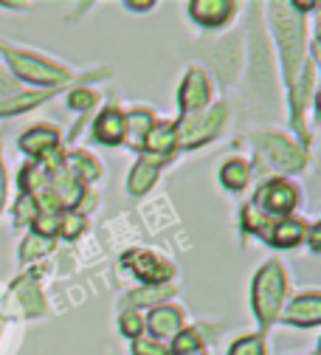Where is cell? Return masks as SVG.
Listing matches in <instances>:
<instances>
[{
    "label": "cell",
    "mask_w": 321,
    "mask_h": 355,
    "mask_svg": "<svg viewBox=\"0 0 321 355\" xmlns=\"http://www.w3.org/2000/svg\"><path fill=\"white\" fill-rule=\"evenodd\" d=\"M285 296V274L277 262H268L265 268L254 279L251 302H254V313L259 316L262 324H270L279 313V304Z\"/></svg>",
    "instance_id": "1"
},
{
    "label": "cell",
    "mask_w": 321,
    "mask_h": 355,
    "mask_svg": "<svg viewBox=\"0 0 321 355\" xmlns=\"http://www.w3.org/2000/svg\"><path fill=\"white\" fill-rule=\"evenodd\" d=\"M273 26H277V40L285 57V71L288 79L293 82L299 62H302V23L296 20V15L288 12V6H273Z\"/></svg>",
    "instance_id": "2"
},
{
    "label": "cell",
    "mask_w": 321,
    "mask_h": 355,
    "mask_svg": "<svg viewBox=\"0 0 321 355\" xmlns=\"http://www.w3.org/2000/svg\"><path fill=\"white\" fill-rule=\"evenodd\" d=\"M223 119H225V107H223V105L211 107V110L203 113V116H189V121H183V127L177 130L180 144H183V147H200L203 141H209L214 132L220 130Z\"/></svg>",
    "instance_id": "3"
},
{
    "label": "cell",
    "mask_w": 321,
    "mask_h": 355,
    "mask_svg": "<svg viewBox=\"0 0 321 355\" xmlns=\"http://www.w3.org/2000/svg\"><path fill=\"white\" fill-rule=\"evenodd\" d=\"M6 57H9V62H12V68H15V73L20 79H28V82H37V85H57V82H62L68 76L62 68L49 65V62H42L37 57H28V54L9 51Z\"/></svg>",
    "instance_id": "4"
},
{
    "label": "cell",
    "mask_w": 321,
    "mask_h": 355,
    "mask_svg": "<svg viewBox=\"0 0 321 355\" xmlns=\"http://www.w3.org/2000/svg\"><path fill=\"white\" fill-rule=\"evenodd\" d=\"M257 141L262 144V150L270 155V161L277 166H282L288 172H296V169L304 166V153L299 147H293L288 139H282V136H259Z\"/></svg>",
    "instance_id": "5"
},
{
    "label": "cell",
    "mask_w": 321,
    "mask_h": 355,
    "mask_svg": "<svg viewBox=\"0 0 321 355\" xmlns=\"http://www.w3.org/2000/svg\"><path fill=\"white\" fill-rule=\"evenodd\" d=\"M209 94H211L209 79L200 71H189L186 79H183V85H180V107L195 113L203 105H209Z\"/></svg>",
    "instance_id": "6"
},
{
    "label": "cell",
    "mask_w": 321,
    "mask_h": 355,
    "mask_svg": "<svg viewBox=\"0 0 321 355\" xmlns=\"http://www.w3.org/2000/svg\"><path fill=\"white\" fill-rule=\"evenodd\" d=\"M259 203H262L268 211L288 214V211L296 206V187L288 184V181H270L268 187H262Z\"/></svg>",
    "instance_id": "7"
},
{
    "label": "cell",
    "mask_w": 321,
    "mask_h": 355,
    "mask_svg": "<svg viewBox=\"0 0 321 355\" xmlns=\"http://www.w3.org/2000/svg\"><path fill=\"white\" fill-rule=\"evenodd\" d=\"M189 12L203 26H223L232 17L234 3H228V0H195V3H189Z\"/></svg>",
    "instance_id": "8"
},
{
    "label": "cell",
    "mask_w": 321,
    "mask_h": 355,
    "mask_svg": "<svg viewBox=\"0 0 321 355\" xmlns=\"http://www.w3.org/2000/svg\"><path fill=\"white\" fill-rule=\"evenodd\" d=\"M321 319V296L318 293H304L299 296L290 310H288V322L299 327H315Z\"/></svg>",
    "instance_id": "9"
},
{
    "label": "cell",
    "mask_w": 321,
    "mask_h": 355,
    "mask_svg": "<svg viewBox=\"0 0 321 355\" xmlns=\"http://www.w3.org/2000/svg\"><path fill=\"white\" fill-rule=\"evenodd\" d=\"M57 144H60V136H57V130H51V127H34V130H28L26 136L20 139V150L34 155V158L54 153Z\"/></svg>",
    "instance_id": "10"
},
{
    "label": "cell",
    "mask_w": 321,
    "mask_h": 355,
    "mask_svg": "<svg viewBox=\"0 0 321 355\" xmlns=\"http://www.w3.org/2000/svg\"><path fill=\"white\" fill-rule=\"evenodd\" d=\"M132 268H135V274H139L144 282H150V285H161L164 279H169V274H172V268L166 262H161V259H155L153 254H135L132 259H127Z\"/></svg>",
    "instance_id": "11"
},
{
    "label": "cell",
    "mask_w": 321,
    "mask_h": 355,
    "mask_svg": "<svg viewBox=\"0 0 321 355\" xmlns=\"http://www.w3.org/2000/svg\"><path fill=\"white\" fill-rule=\"evenodd\" d=\"M96 139L105 141V144H119L124 139V132H127V124H124V116L119 110H105L99 119H96Z\"/></svg>",
    "instance_id": "12"
},
{
    "label": "cell",
    "mask_w": 321,
    "mask_h": 355,
    "mask_svg": "<svg viewBox=\"0 0 321 355\" xmlns=\"http://www.w3.org/2000/svg\"><path fill=\"white\" fill-rule=\"evenodd\" d=\"M147 327L153 330L155 338H172V336H177L180 333V310H175V307H158V310H153Z\"/></svg>",
    "instance_id": "13"
},
{
    "label": "cell",
    "mask_w": 321,
    "mask_h": 355,
    "mask_svg": "<svg viewBox=\"0 0 321 355\" xmlns=\"http://www.w3.org/2000/svg\"><path fill=\"white\" fill-rule=\"evenodd\" d=\"M175 141H177L175 124H155V127H150V132L144 136V144L153 153H169L175 147Z\"/></svg>",
    "instance_id": "14"
},
{
    "label": "cell",
    "mask_w": 321,
    "mask_h": 355,
    "mask_svg": "<svg viewBox=\"0 0 321 355\" xmlns=\"http://www.w3.org/2000/svg\"><path fill=\"white\" fill-rule=\"evenodd\" d=\"M248 178H251V169H248L245 161H225L223 169H220V181H223V187H225V189H232V192L245 189Z\"/></svg>",
    "instance_id": "15"
},
{
    "label": "cell",
    "mask_w": 321,
    "mask_h": 355,
    "mask_svg": "<svg viewBox=\"0 0 321 355\" xmlns=\"http://www.w3.org/2000/svg\"><path fill=\"white\" fill-rule=\"evenodd\" d=\"M51 192L57 195L60 206H73V203H79V198H82L79 181H76L71 172H60V175L54 178V189H51Z\"/></svg>",
    "instance_id": "16"
},
{
    "label": "cell",
    "mask_w": 321,
    "mask_h": 355,
    "mask_svg": "<svg viewBox=\"0 0 321 355\" xmlns=\"http://www.w3.org/2000/svg\"><path fill=\"white\" fill-rule=\"evenodd\" d=\"M304 237V226L302 223H296V220H282L279 226H273V232H270V243L273 245H279V248H290V245H296L299 240Z\"/></svg>",
    "instance_id": "17"
},
{
    "label": "cell",
    "mask_w": 321,
    "mask_h": 355,
    "mask_svg": "<svg viewBox=\"0 0 321 355\" xmlns=\"http://www.w3.org/2000/svg\"><path fill=\"white\" fill-rule=\"evenodd\" d=\"M155 178H158V166L150 164V161H139V164L132 166V172H130V192L132 195L147 192L153 187Z\"/></svg>",
    "instance_id": "18"
},
{
    "label": "cell",
    "mask_w": 321,
    "mask_h": 355,
    "mask_svg": "<svg viewBox=\"0 0 321 355\" xmlns=\"http://www.w3.org/2000/svg\"><path fill=\"white\" fill-rule=\"evenodd\" d=\"M124 124H127V130H132V141H141L150 132V127H153V119L144 110H135V113L124 116Z\"/></svg>",
    "instance_id": "19"
},
{
    "label": "cell",
    "mask_w": 321,
    "mask_h": 355,
    "mask_svg": "<svg viewBox=\"0 0 321 355\" xmlns=\"http://www.w3.org/2000/svg\"><path fill=\"white\" fill-rule=\"evenodd\" d=\"M200 349V338L195 330H180L172 341V352L175 355H195Z\"/></svg>",
    "instance_id": "20"
},
{
    "label": "cell",
    "mask_w": 321,
    "mask_h": 355,
    "mask_svg": "<svg viewBox=\"0 0 321 355\" xmlns=\"http://www.w3.org/2000/svg\"><path fill=\"white\" fill-rule=\"evenodd\" d=\"M172 293V288H164V285H153V288H147V291H135L130 299H127V304H135V302H141V304H150V302H161L164 296H169Z\"/></svg>",
    "instance_id": "21"
},
{
    "label": "cell",
    "mask_w": 321,
    "mask_h": 355,
    "mask_svg": "<svg viewBox=\"0 0 321 355\" xmlns=\"http://www.w3.org/2000/svg\"><path fill=\"white\" fill-rule=\"evenodd\" d=\"M68 164H71L76 172H82L85 178H96V175H99V164H96L94 158H90V155H85V153L71 155V158H68ZM73 169H71V172H73Z\"/></svg>",
    "instance_id": "22"
},
{
    "label": "cell",
    "mask_w": 321,
    "mask_h": 355,
    "mask_svg": "<svg viewBox=\"0 0 321 355\" xmlns=\"http://www.w3.org/2000/svg\"><path fill=\"white\" fill-rule=\"evenodd\" d=\"M228 355H265V349H262V338H257V336L240 338L237 344H232Z\"/></svg>",
    "instance_id": "23"
},
{
    "label": "cell",
    "mask_w": 321,
    "mask_h": 355,
    "mask_svg": "<svg viewBox=\"0 0 321 355\" xmlns=\"http://www.w3.org/2000/svg\"><path fill=\"white\" fill-rule=\"evenodd\" d=\"M45 99V94H31V96H20L15 102H6V105H0V116H6V113H20V110H28L34 105H40Z\"/></svg>",
    "instance_id": "24"
},
{
    "label": "cell",
    "mask_w": 321,
    "mask_h": 355,
    "mask_svg": "<svg viewBox=\"0 0 321 355\" xmlns=\"http://www.w3.org/2000/svg\"><path fill=\"white\" fill-rule=\"evenodd\" d=\"M34 229H37V237H45V240H49V237L57 232V217H54V214L34 217Z\"/></svg>",
    "instance_id": "25"
},
{
    "label": "cell",
    "mask_w": 321,
    "mask_h": 355,
    "mask_svg": "<svg viewBox=\"0 0 321 355\" xmlns=\"http://www.w3.org/2000/svg\"><path fill=\"white\" fill-rule=\"evenodd\" d=\"M141 330H144V322H141V316L139 313H124L121 316V333L124 336H141Z\"/></svg>",
    "instance_id": "26"
},
{
    "label": "cell",
    "mask_w": 321,
    "mask_h": 355,
    "mask_svg": "<svg viewBox=\"0 0 321 355\" xmlns=\"http://www.w3.org/2000/svg\"><path fill=\"white\" fill-rule=\"evenodd\" d=\"M49 248H51V240H45V237H42V240H26L20 254L31 259V257H37V254H42V251H49Z\"/></svg>",
    "instance_id": "27"
},
{
    "label": "cell",
    "mask_w": 321,
    "mask_h": 355,
    "mask_svg": "<svg viewBox=\"0 0 321 355\" xmlns=\"http://www.w3.org/2000/svg\"><path fill=\"white\" fill-rule=\"evenodd\" d=\"M132 355H169V352L161 344H155V341H135Z\"/></svg>",
    "instance_id": "28"
},
{
    "label": "cell",
    "mask_w": 321,
    "mask_h": 355,
    "mask_svg": "<svg viewBox=\"0 0 321 355\" xmlns=\"http://www.w3.org/2000/svg\"><path fill=\"white\" fill-rule=\"evenodd\" d=\"M94 102H96V96L90 94V91H73V94H71V99H68V105H71V107H76V110H85V107H90Z\"/></svg>",
    "instance_id": "29"
},
{
    "label": "cell",
    "mask_w": 321,
    "mask_h": 355,
    "mask_svg": "<svg viewBox=\"0 0 321 355\" xmlns=\"http://www.w3.org/2000/svg\"><path fill=\"white\" fill-rule=\"evenodd\" d=\"M82 229H85V220H82L79 214H76V217L71 214V217L65 220V223H62V237H68V240H73V237H76V234H79Z\"/></svg>",
    "instance_id": "30"
},
{
    "label": "cell",
    "mask_w": 321,
    "mask_h": 355,
    "mask_svg": "<svg viewBox=\"0 0 321 355\" xmlns=\"http://www.w3.org/2000/svg\"><path fill=\"white\" fill-rule=\"evenodd\" d=\"M243 223H245V229H262V214H259L254 206H248V209H245V217H243Z\"/></svg>",
    "instance_id": "31"
},
{
    "label": "cell",
    "mask_w": 321,
    "mask_h": 355,
    "mask_svg": "<svg viewBox=\"0 0 321 355\" xmlns=\"http://www.w3.org/2000/svg\"><path fill=\"white\" fill-rule=\"evenodd\" d=\"M6 200V178H3V166H0V209H3Z\"/></svg>",
    "instance_id": "32"
},
{
    "label": "cell",
    "mask_w": 321,
    "mask_h": 355,
    "mask_svg": "<svg viewBox=\"0 0 321 355\" xmlns=\"http://www.w3.org/2000/svg\"><path fill=\"white\" fill-rule=\"evenodd\" d=\"M318 234H321V226H313L310 229V245H313V251H318Z\"/></svg>",
    "instance_id": "33"
},
{
    "label": "cell",
    "mask_w": 321,
    "mask_h": 355,
    "mask_svg": "<svg viewBox=\"0 0 321 355\" xmlns=\"http://www.w3.org/2000/svg\"><path fill=\"white\" fill-rule=\"evenodd\" d=\"M195 355H206V352H203V349H198V352H195Z\"/></svg>",
    "instance_id": "34"
}]
</instances>
